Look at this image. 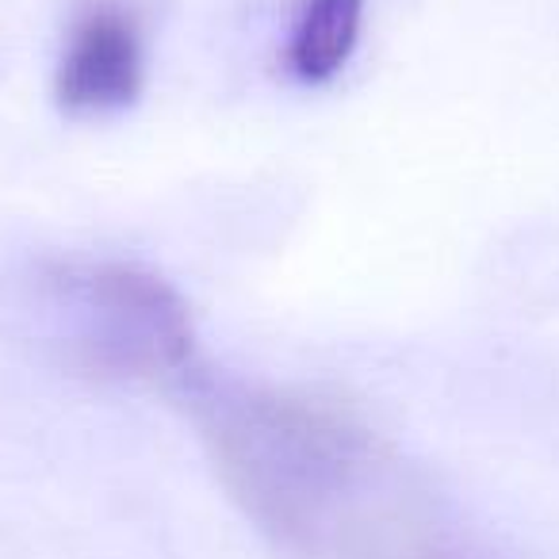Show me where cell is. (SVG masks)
<instances>
[{"label": "cell", "mask_w": 559, "mask_h": 559, "mask_svg": "<svg viewBox=\"0 0 559 559\" xmlns=\"http://www.w3.org/2000/svg\"><path fill=\"white\" fill-rule=\"evenodd\" d=\"M365 27V0H304L284 62L304 85H326L349 66Z\"/></svg>", "instance_id": "277c9868"}, {"label": "cell", "mask_w": 559, "mask_h": 559, "mask_svg": "<svg viewBox=\"0 0 559 559\" xmlns=\"http://www.w3.org/2000/svg\"><path fill=\"white\" fill-rule=\"evenodd\" d=\"M55 314L81 372L111 383L177 380L192 360V314L169 280L123 261L55 276Z\"/></svg>", "instance_id": "7a4b0ae2"}, {"label": "cell", "mask_w": 559, "mask_h": 559, "mask_svg": "<svg viewBox=\"0 0 559 559\" xmlns=\"http://www.w3.org/2000/svg\"><path fill=\"white\" fill-rule=\"evenodd\" d=\"M195 403L223 483L276 540L304 551L388 540L376 513L388 460L349 406L218 383H207Z\"/></svg>", "instance_id": "6da1fadb"}, {"label": "cell", "mask_w": 559, "mask_h": 559, "mask_svg": "<svg viewBox=\"0 0 559 559\" xmlns=\"http://www.w3.org/2000/svg\"><path fill=\"white\" fill-rule=\"evenodd\" d=\"M146 85V35L123 0H88L66 32L55 96L70 116H111Z\"/></svg>", "instance_id": "3957f363"}]
</instances>
